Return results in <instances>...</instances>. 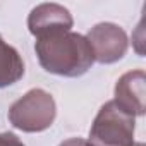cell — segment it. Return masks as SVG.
<instances>
[{"mask_svg": "<svg viewBox=\"0 0 146 146\" xmlns=\"http://www.w3.org/2000/svg\"><path fill=\"white\" fill-rule=\"evenodd\" d=\"M40 65L55 76L79 78L91 69L95 57L86 36L58 31L36 38L35 45Z\"/></svg>", "mask_w": 146, "mask_h": 146, "instance_id": "6da1fadb", "label": "cell"}, {"mask_svg": "<svg viewBox=\"0 0 146 146\" xmlns=\"http://www.w3.org/2000/svg\"><path fill=\"white\" fill-rule=\"evenodd\" d=\"M136 120L117 107L113 100L107 102L96 113L90 129V146H132Z\"/></svg>", "mask_w": 146, "mask_h": 146, "instance_id": "7a4b0ae2", "label": "cell"}, {"mask_svg": "<svg viewBox=\"0 0 146 146\" xmlns=\"http://www.w3.org/2000/svg\"><path fill=\"white\" fill-rule=\"evenodd\" d=\"M57 115V105L45 90H31L9 108L11 124L23 132H41L48 129Z\"/></svg>", "mask_w": 146, "mask_h": 146, "instance_id": "3957f363", "label": "cell"}, {"mask_svg": "<svg viewBox=\"0 0 146 146\" xmlns=\"http://www.w3.org/2000/svg\"><path fill=\"white\" fill-rule=\"evenodd\" d=\"M93 57L100 64H113L127 52V35L113 23H100L86 36Z\"/></svg>", "mask_w": 146, "mask_h": 146, "instance_id": "277c9868", "label": "cell"}, {"mask_svg": "<svg viewBox=\"0 0 146 146\" xmlns=\"http://www.w3.org/2000/svg\"><path fill=\"white\" fill-rule=\"evenodd\" d=\"M72 24L74 21H72L70 12L58 4H40L31 11L28 17L29 33L36 38H41L50 33L70 31Z\"/></svg>", "mask_w": 146, "mask_h": 146, "instance_id": "5b68a950", "label": "cell"}, {"mask_svg": "<svg viewBox=\"0 0 146 146\" xmlns=\"http://www.w3.org/2000/svg\"><path fill=\"white\" fill-rule=\"evenodd\" d=\"M144 84H146V74L144 70H131L117 81L115 84V98L119 108H122L125 113L136 117L144 115L146 103H144Z\"/></svg>", "mask_w": 146, "mask_h": 146, "instance_id": "8992f818", "label": "cell"}, {"mask_svg": "<svg viewBox=\"0 0 146 146\" xmlns=\"http://www.w3.org/2000/svg\"><path fill=\"white\" fill-rule=\"evenodd\" d=\"M24 76V62L19 52L0 36V88H7Z\"/></svg>", "mask_w": 146, "mask_h": 146, "instance_id": "52a82bcc", "label": "cell"}, {"mask_svg": "<svg viewBox=\"0 0 146 146\" xmlns=\"http://www.w3.org/2000/svg\"><path fill=\"white\" fill-rule=\"evenodd\" d=\"M0 146H24L23 141L12 134V132H2L0 134Z\"/></svg>", "mask_w": 146, "mask_h": 146, "instance_id": "ba28073f", "label": "cell"}, {"mask_svg": "<svg viewBox=\"0 0 146 146\" xmlns=\"http://www.w3.org/2000/svg\"><path fill=\"white\" fill-rule=\"evenodd\" d=\"M58 146H90V143L84 141V139H79V137H72V139H67V141L60 143Z\"/></svg>", "mask_w": 146, "mask_h": 146, "instance_id": "9c48e42d", "label": "cell"}, {"mask_svg": "<svg viewBox=\"0 0 146 146\" xmlns=\"http://www.w3.org/2000/svg\"><path fill=\"white\" fill-rule=\"evenodd\" d=\"M132 146H144V143H134Z\"/></svg>", "mask_w": 146, "mask_h": 146, "instance_id": "30bf717a", "label": "cell"}]
</instances>
